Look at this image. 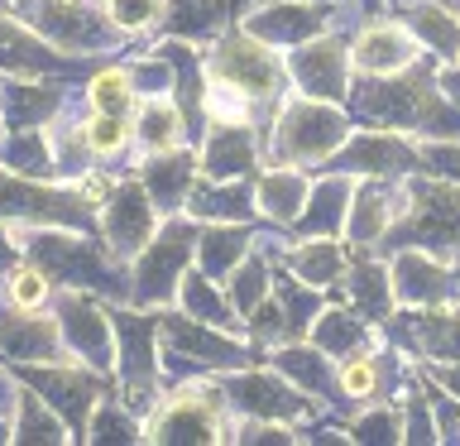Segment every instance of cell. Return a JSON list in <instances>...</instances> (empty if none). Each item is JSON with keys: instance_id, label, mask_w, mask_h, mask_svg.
Instances as JSON below:
<instances>
[{"instance_id": "681fc988", "label": "cell", "mask_w": 460, "mask_h": 446, "mask_svg": "<svg viewBox=\"0 0 460 446\" xmlns=\"http://www.w3.org/2000/svg\"><path fill=\"white\" fill-rule=\"evenodd\" d=\"M345 432H350V442H402V417L398 408H369L350 417Z\"/></svg>"}, {"instance_id": "9c48e42d", "label": "cell", "mask_w": 460, "mask_h": 446, "mask_svg": "<svg viewBox=\"0 0 460 446\" xmlns=\"http://www.w3.org/2000/svg\"><path fill=\"white\" fill-rule=\"evenodd\" d=\"M96 211L82 207V197L63 192V187H49V178H24V173H10L0 164V221L14 226H63V230H86L92 236Z\"/></svg>"}, {"instance_id": "f907efd6", "label": "cell", "mask_w": 460, "mask_h": 446, "mask_svg": "<svg viewBox=\"0 0 460 446\" xmlns=\"http://www.w3.org/2000/svg\"><path fill=\"white\" fill-rule=\"evenodd\" d=\"M72 192L82 197L86 211H101V207L115 197V178H111V173H101V168H82L77 183H72Z\"/></svg>"}, {"instance_id": "60d3db41", "label": "cell", "mask_w": 460, "mask_h": 446, "mask_svg": "<svg viewBox=\"0 0 460 446\" xmlns=\"http://www.w3.org/2000/svg\"><path fill=\"white\" fill-rule=\"evenodd\" d=\"M226 298H230V308H235L240 317H250V312L259 308V302L269 298V259L259 254V250H250L235 269H230Z\"/></svg>"}, {"instance_id": "7a4b0ae2", "label": "cell", "mask_w": 460, "mask_h": 446, "mask_svg": "<svg viewBox=\"0 0 460 446\" xmlns=\"http://www.w3.org/2000/svg\"><path fill=\"white\" fill-rule=\"evenodd\" d=\"M24 250L34 264L49 269L53 283L63 288H92L101 298L129 302V279H125V259L111 254V245H96L86 230H63V226H29L24 230Z\"/></svg>"}, {"instance_id": "603a6c76", "label": "cell", "mask_w": 460, "mask_h": 446, "mask_svg": "<svg viewBox=\"0 0 460 446\" xmlns=\"http://www.w3.org/2000/svg\"><path fill=\"white\" fill-rule=\"evenodd\" d=\"M197 154L192 149H164V154H149L139 164V183L149 187V197H154V207L172 216V211H182L187 207V192H192V183H197Z\"/></svg>"}, {"instance_id": "277c9868", "label": "cell", "mask_w": 460, "mask_h": 446, "mask_svg": "<svg viewBox=\"0 0 460 446\" xmlns=\"http://www.w3.org/2000/svg\"><path fill=\"white\" fill-rule=\"evenodd\" d=\"M115 379L120 398L135 413H154L164 403V345H158V312L115 308Z\"/></svg>"}, {"instance_id": "9f6ffc18", "label": "cell", "mask_w": 460, "mask_h": 446, "mask_svg": "<svg viewBox=\"0 0 460 446\" xmlns=\"http://www.w3.org/2000/svg\"><path fill=\"white\" fill-rule=\"evenodd\" d=\"M53 5H82V0H53Z\"/></svg>"}, {"instance_id": "2e32d148", "label": "cell", "mask_w": 460, "mask_h": 446, "mask_svg": "<svg viewBox=\"0 0 460 446\" xmlns=\"http://www.w3.org/2000/svg\"><path fill=\"white\" fill-rule=\"evenodd\" d=\"M422 164V149H412L408 139H398L394 129H359L326 158L331 173H350V178H388V173H412Z\"/></svg>"}, {"instance_id": "ac0fdd59", "label": "cell", "mask_w": 460, "mask_h": 446, "mask_svg": "<svg viewBox=\"0 0 460 446\" xmlns=\"http://www.w3.org/2000/svg\"><path fill=\"white\" fill-rule=\"evenodd\" d=\"M0 355L14 360V365H53V360H72L58 317L20 312V308H10V302H5V312H0Z\"/></svg>"}, {"instance_id": "b9f144b4", "label": "cell", "mask_w": 460, "mask_h": 446, "mask_svg": "<svg viewBox=\"0 0 460 446\" xmlns=\"http://www.w3.org/2000/svg\"><path fill=\"white\" fill-rule=\"evenodd\" d=\"M86 101H92V111H106V115H135L139 92H135V82H129L125 63L101 67L96 77L86 82Z\"/></svg>"}, {"instance_id": "cb8c5ba5", "label": "cell", "mask_w": 460, "mask_h": 446, "mask_svg": "<svg viewBox=\"0 0 460 446\" xmlns=\"http://www.w3.org/2000/svg\"><path fill=\"white\" fill-rule=\"evenodd\" d=\"M182 211L192 216V221H250L259 211V197L244 178H201L197 173Z\"/></svg>"}, {"instance_id": "f546056e", "label": "cell", "mask_w": 460, "mask_h": 446, "mask_svg": "<svg viewBox=\"0 0 460 446\" xmlns=\"http://www.w3.org/2000/svg\"><path fill=\"white\" fill-rule=\"evenodd\" d=\"M394 192H388L384 183H365V187H355V197H350V211H345V236H350L359 250L374 240H384L388 236V226H394V216L402 207H394Z\"/></svg>"}, {"instance_id": "5b68a950", "label": "cell", "mask_w": 460, "mask_h": 446, "mask_svg": "<svg viewBox=\"0 0 460 446\" xmlns=\"http://www.w3.org/2000/svg\"><path fill=\"white\" fill-rule=\"evenodd\" d=\"M144 442H235L230 403L221 384H178L144 423Z\"/></svg>"}, {"instance_id": "74e56055", "label": "cell", "mask_w": 460, "mask_h": 446, "mask_svg": "<svg viewBox=\"0 0 460 446\" xmlns=\"http://www.w3.org/2000/svg\"><path fill=\"white\" fill-rule=\"evenodd\" d=\"M345 283H350V302L359 312L369 317V322H388L394 317V273L384 264H374V259H355L350 273H345Z\"/></svg>"}, {"instance_id": "484cf974", "label": "cell", "mask_w": 460, "mask_h": 446, "mask_svg": "<svg viewBox=\"0 0 460 446\" xmlns=\"http://www.w3.org/2000/svg\"><path fill=\"white\" fill-rule=\"evenodd\" d=\"M63 106V82L53 77H14L5 82V96H0V111H5L10 129H43Z\"/></svg>"}, {"instance_id": "4316f807", "label": "cell", "mask_w": 460, "mask_h": 446, "mask_svg": "<svg viewBox=\"0 0 460 446\" xmlns=\"http://www.w3.org/2000/svg\"><path fill=\"white\" fill-rule=\"evenodd\" d=\"M350 173H326L312 183L307 207L297 216V236H341L345 230V211H350Z\"/></svg>"}, {"instance_id": "52a82bcc", "label": "cell", "mask_w": 460, "mask_h": 446, "mask_svg": "<svg viewBox=\"0 0 460 446\" xmlns=\"http://www.w3.org/2000/svg\"><path fill=\"white\" fill-rule=\"evenodd\" d=\"M350 139V120L336 101L293 96L283 101L279 125H273V149L283 164H326L341 144Z\"/></svg>"}, {"instance_id": "83f0119b", "label": "cell", "mask_w": 460, "mask_h": 446, "mask_svg": "<svg viewBox=\"0 0 460 446\" xmlns=\"http://www.w3.org/2000/svg\"><path fill=\"white\" fill-rule=\"evenodd\" d=\"M402 24L427 53H437L446 67L460 63V14H451L437 0H402Z\"/></svg>"}, {"instance_id": "bcb514c9", "label": "cell", "mask_w": 460, "mask_h": 446, "mask_svg": "<svg viewBox=\"0 0 460 446\" xmlns=\"http://www.w3.org/2000/svg\"><path fill=\"white\" fill-rule=\"evenodd\" d=\"M164 10H168V0H101V14L111 20V29L120 39H135V34L158 29L164 24Z\"/></svg>"}, {"instance_id": "30bf717a", "label": "cell", "mask_w": 460, "mask_h": 446, "mask_svg": "<svg viewBox=\"0 0 460 446\" xmlns=\"http://www.w3.org/2000/svg\"><path fill=\"white\" fill-rule=\"evenodd\" d=\"M394 245L422 250H460V183H412L398 226H388Z\"/></svg>"}, {"instance_id": "d590c367", "label": "cell", "mask_w": 460, "mask_h": 446, "mask_svg": "<svg viewBox=\"0 0 460 446\" xmlns=\"http://www.w3.org/2000/svg\"><path fill=\"white\" fill-rule=\"evenodd\" d=\"M0 164L24 178H53L58 173V154H53V135L49 129H10L0 139Z\"/></svg>"}, {"instance_id": "e575fe53", "label": "cell", "mask_w": 460, "mask_h": 446, "mask_svg": "<svg viewBox=\"0 0 460 446\" xmlns=\"http://www.w3.org/2000/svg\"><path fill=\"white\" fill-rule=\"evenodd\" d=\"M135 139L144 144L149 154H164V149H178L182 144V111L172 106V96H139L135 106Z\"/></svg>"}, {"instance_id": "db71d44e", "label": "cell", "mask_w": 460, "mask_h": 446, "mask_svg": "<svg viewBox=\"0 0 460 446\" xmlns=\"http://www.w3.org/2000/svg\"><path fill=\"white\" fill-rule=\"evenodd\" d=\"M441 92H446V96H451L456 106H460V63H451V67L441 72Z\"/></svg>"}, {"instance_id": "f5cc1de1", "label": "cell", "mask_w": 460, "mask_h": 446, "mask_svg": "<svg viewBox=\"0 0 460 446\" xmlns=\"http://www.w3.org/2000/svg\"><path fill=\"white\" fill-rule=\"evenodd\" d=\"M20 254H24V240L14 236V230H5V221H0V273H10L20 264Z\"/></svg>"}, {"instance_id": "4dcf8cb0", "label": "cell", "mask_w": 460, "mask_h": 446, "mask_svg": "<svg viewBox=\"0 0 460 446\" xmlns=\"http://www.w3.org/2000/svg\"><path fill=\"white\" fill-rule=\"evenodd\" d=\"M10 442H72V427L58 417V408L49 398L39 394V388H29L20 379L14 388V417H10Z\"/></svg>"}, {"instance_id": "d4e9b609", "label": "cell", "mask_w": 460, "mask_h": 446, "mask_svg": "<svg viewBox=\"0 0 460 446\" xmlns=\"http://www.w3.org/2000/svg\"><path fill=\"white\" fill-rule=\"evenodd\" d=\"M273 370L288 374L302 394H312V398H322V403H336L341 408V379H336V370H331V355L322 351V345H307V341H283L279 345V355H273Z\"/></svg>"}, {"instance_id": "8992f818", "label": "cell", "mask_w": 460, "mask_h": 446, "mask_svg": "<svg viewBox=\"0 0 460 446\" xmlns=\"http://www.w3.org/2000/svg\"><path fill=\"white\" fill-rule=\"evenodd\" d=\"M158 345H164V365L172 374H187V365H207V370H240L250 365L254 351L244 341H235L226 326L197 322L182 308H158Z\"/></svg>"}, {"instance_id": "7c38bea8", "label": "cell", "mask_w": 460, "mask_h": 446, "mask_svg": "<svg viewBox=\"0 0 460 446\" xmlns=\"http://www.w3.org/2000/svg\"><path fill=\"white\" fill-rule=\"evenodd\" d=\"M53 317L63 326L72 360H82V365H92L101 374L115 370V322L96 302L92 288H63V293H53Z\"/></svg>"}, {"instance_id": "d6a6232c", "label": "cell", "mask_w": 460, "mask_h": 446, "mask_svg": "<svg viewBox=\"0 0 460 446\" xmlns=\"http://www.w3.org/2000/svg\"><path fill=\"white\" fill-rule=\"evenodd\" d=\"M307 192H312V183H307V173H297V168H269V173H259V183H254L259 211L279 226L297 221L302 207H307Z\"/></svg>"}, {"instance_id": "4fadbf2b", "label": "cell", "mask_w": 460, "mask_h": 446, "mask_svg": "<svg viewBox=\"0 0 460 446\" xmlns=\"http://www.w3.org/2000/svg\"><path fill=\"white\" fill-rule=\"evenodd\" d=\"M221 394L230 403V413H244V417H259V423H307L316 413L307 394L288 379L279 370H250L240 365L235 374H226L221 379Z\"/></svg>"}, {"instance_id": "ffe728a7", "label": "cell", "mask_w": 460, "mask_h": 446, "mask_svg": "<svg viewBox=\"0 0 460 446\" xmlns=\"http://www.w3.org/2000/svg\"><path fill=\"white\" fill-rule=\"evenodd\" d=\"M350 58H355V72H365V77H388V72H402L417 63V39L402 20H374L355 34Z\"/></svg>"}, {"instance_id": "8d00e7d4", "label": "cell", "mask_w": 460, "mask_h": 446, "mask_svg": "<svg viewBox=\"0 0 460 446\" xmlns=\"http://www.w3.org/2000/svg\"><path fill=\"white\" fill-rule=\"evenodd\" d=\"M288 269L316 288H336L345 273V250L336 245V236H302L288 254Z\"/></svg>"}, {"instance_id": "6da1fadb", "label": "cell", "mask_w": 460, "mask_h": 446, "mask_svg": "<svg viewBox=\"0 0 460 446\" xmlns=\"http://www.w3.org/2000/svg\"><path fill=\"white\" fill-rule=\"evenodd\" d=\"M350 101L365 120H384L388 129H417V135H460V111L446 106V92L422 67H402L365 86H350Z\"/></svg>"}, {"instance_id": "d6986e66", "label": "cell", "mask_w": 460, "mask_h": 446, "mask_svg": "<svg viewBox=\"0 0 460 446\" xmlns=\"http://www.w3.org/2000/svg\"><path fill=\"white\" fill-rule=\"evenodd\" d=\"M72 63H82V58L53 49L34 24L0 10V72L5 77H53V72H63Z\"/></svg>"}, {"instance_id": "11a10c76", "label": "cell", "mask_w": 460, "mask_h": 446, "mask_svg": "<svg viewBox=\"0 0 460 446\" xmlns=\"http://www.w3.org/2000/svg\"><path fill=\"white\" fill-rule=\"evenodd\" d=\"M0 442H10V423H0Z\"/></svg>"}, {"instance_id": "f6af8a7d", "label": "cell", "mask_w": 460, "mask_h": 446, "mask_svg": "<svg viewBox=\"0 0 460 446\" xmlns=\"http://www.w3.org/2000/svg\"><path fill=\"white\" fill-rule=\"evenodd\" d=\"M336 379H341V398L345 403H369L384 388V365H379L374 351H355V355L341 360Z\"/></svg>"}, {"instance_id": "9a60e30c", "label": "cell", "mask_w": 460, "mask_h": 446, "mask_svg": "<svg viewBox=\"0 0 460 446\" xmlns=\"http://www.w3.org/2000/svg\"><path fill=\"white\" fill-rule=\"evenodd\" d=\"M158 221H164V211L154 207L149 187H144L139 178L115 183V197L101 207V236H106L115 259H135L144 245L154 240Z\"/></svg>"}, {"instance_id": "8fae6325", "label": "cell", "mask_w": 460, "mask_h": 446, "mask_svg": "<svg viewBox=\"0 0 460 446\" xmlns=\"http://www.w3.org/2000/svg\"><path fill=\"white\" fill-rule=\"evenodd\" d=\"M14 374L53 403L58 417L72 427V442H86V423H92L96 403L106 398L101 370L77 365V360H53V365H14Z\"/></svg>"}, {"instance_id": "1f68e13d", "label": "cell", "mask_w": 460, "mask_h": 446, "mask_svg": "<svg viewBox=\"0 0 460 446\" xmlns=\"http://www.w3.org/2000/svg\"><path fill=\"white\" fill-rule=\"evenodd\" d=\"M312 345H322L326 355H355L374 345V322L359 308H322V317L312 322Z\"/></svg>"}, {"instance_id": "f1b7e54d", "label": "cell", "mask_w": 460, "mask_h": 446, "mask_svg": "<svg viewBox=\"0 0 460 446\" xmlns=\"http://www.w3.org/2000/svg\"><path fill=\"white\" fill-rule=\"evenodd\" d=\"M254 250V236L244 230V221H207L197 230V264L201 273H211L216 283L230 279V269Z\"/></svg>"}, {"instance_id": "816d5d0a", "label": "cell", "mask_w": 460, "mask_h": 446, "mask_svg": "<svg viewBox=\"0 0 460 446\" xmlns=\"http://www.w3.org/2000/svg\"><path fill=\"white\" fill-rule=\"evenodd\" d=\"M422 164H437V173L460 178V149L456 144H422Z\"/></svg>"}, {"instance_id": "ee69618b", "label": "cell", "mask_w": 460, "mask_h": 446, "mask_svg": "<svg viewBox=\"0 0 460 446\" xmlns=\"http://www.w3.org/2000/svg\"><path fill=\"white\" fill-rule=\"evenodd\" d=\"M86 442H144V423L129 403L101 398L92 423H86Z\"/></svg>"}, {"instance_id": "7bdbcfd3", "label": "cell", "mask_w": 460, "mask_h": 446, "mask_svg": "<svg viewBox=\"0 0 460 446\" xmlns=\"http://www.w3.org/2000/svg\"><path fill=\"white\" fill-rule=\"evenodd\" d=\"M53 293H58V283L49 279L43 264H34V259H29V264H14L5 273V302L20 312H43L53 302Z\"/></svg>"}, {"instance_id": "3957f363", "label": "cell", "mask_w": 460, "mask_h": 446, "mask_svg": "<svg viewBox=\"0 0 460 446\" xmlns=\"http://www.w3.org/2000/svg\"><path fill=\"white\" fill-rule=\"evenodd\" d=\"M192 254H197V226L192 216H164L154 230V240L129 259V302L135 308H172L178 302V288L192 269Z\"/></svg>"}, {"instance_id": "44dd1931", "label": "cell", "mask_w": 460, "mask_h": 446, "mask_svg": "<svg viewBox=\"0 0 460 446\" xmlns=\"http://www.w3.org/2000/svg\"><path fill=\"white\" fill-rule=\"evenodd\" d=\"M254 154H259V139L244 120H207L197 168L201 178H244V173H254Z\"/></svg>"}, {"instance_id": "e0dca14e", "label": "cell", "mask_w": 460, "mask_h": 446, "mask_svg": "<svg viewBox=\"0 0 460 446\" xmlns=\"http://www.w3.org/2000/svg\"><path fill=\"white\" fill-rule=\"evenodd\" d=\"M331 0H269V5H259L244 14V34L273 43V49H297V43H307L316 34H326L331 29Z\"/></svg>"}, {"instance_id": "ab89813d", "label": "cell", "mask_w": 460, "mask_h": 446, "mask_svg": "<svg viewBox=\"0 0 460 446\" xmlns=\"http://www.w3.org/2000/svg\"><path fill=\"white\" fill-rule=\"evenodd\" d=\"M273 298H279V308H283L288 341H302L307 326L322 317V288L297 279V273H273Z\"/></svg>"}, {"instance_id": "ba28073f", "label": "cell", "mask_w": 460, "mask_h": 446, "mask_svg": "<svg viewBox=\"0 0 460 446\" xmlns=\"http://www.w3.org/2000/svg\"><path fill=\"white\" fill-rule=\"evenodd\" d=\"M207 77L235 86L250 101H279L288 86V63H279L273 43L230 29V34H216V49L207 53Z\"/></svg>"}, {"instance_id": "7402d4cb", "label": "cell", "mask_w": 460, "mask_h": 446, "mask_svg": "<svg viewBox=\"0 0 460 446\" xmlns=\"http://www.w3.org/2000/svg\"><path fill=\"white\" fill-rule=\"evenodd\" d=\"M394 298L402 302V308H437V302L451 298V279L456 273L441 264L431 250H398L394 259Z\"/></svg>"}, {"instance_id": "f35d334b", "label": "cell", "mask_w": 460, "mask_h": 446, "mask_svg": "<svg viewBox=\"0 0 460 446\" xmlns=\"http://www.w3.org/2000/svg\"><path fill=\"white\" fill-rule=\"evenodd\" d=\"M178 308L187 312V317H197V322H211V326H240V312L230 308V298L221 293V283L211 279V273H192L187 269V279H182V288H178Z\"/></svg>"}, {"instance_id": "836d02e7", "label": "cell", "mask_w": 460, "mask_h": 446, "mask_svg": "<svg viewBox=\"0 0 460 446\" xmlns=\"http://www.w3.org/2000/svg\"><path fill=\"white\" fill-rule=\"evenodd\" d=\"M230 10H235V0H168L158 29L172 39H211L226 29Z\"/></svg>"}, {"instance_id": "5bb4252c", "label": "cell", "mask_w": 460, "mask_h": 446, "mask_svg": "<svg viewBox=\"0 0 460 446\" xmlns=\"http://www.w3.org/2000/svg\"><path fill=\"white\" fill-rule=\"evenodd\" d=\"M350 72H355V58L345 49V39L336 34H316L307 43H297L293 58H288V77L297 82L302 96H316V101L350 96Z\"/></svg>"}, {"instance_id": "7dc6e473", "label": "cell", "mask_w": 460, "mask_h": 446, "mask_svg": "<svg viewBox=\"0 0 460 446\" xmlns=\"http://www.w3.org/2000/svg\"><path fill=\"white\" fill-rule=\"evenodd\" d=\"M135 139V125H129V115H106V111H92V120H86V144H92L96 158H115L125 154V144Z\"/></svg>"}, {"instance_id": "c3c4849f", "label": "cell", "mask_w": 460, "mask_h": 446, "mask_svg": "<svg viewBox=\"0 0 460 446\" xmlns=\"http://www.w3.org/2000/svg\"><path fill=\"white\" fill-rule=\"evenodd\" d=\"M125 72H129V82H135L139 96H164V92H172V63H168V58L158 53V49L129 58Z\"/></svg>"}]
</instances>
